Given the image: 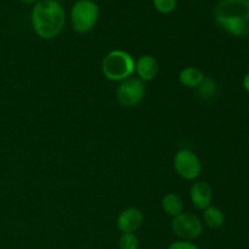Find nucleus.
<instances>
[{
	"instance_id": "obj_1",
	"label": "nucleus",
	"mask_w": 249,
	"mask_h": 249,
	"mask_svg": "<svg viewBox=\"0 0 249 249\" xmlns=\"http://www.w3.org/2000/svg\"><path fill=\"white\" fill-rule=\"evenodd\" d=\"M65 7L55 0H39L31 11V23L34 33L41 39L56 38L66 27Z\"/></svg>"
},
{
	"instance_id": "obj_2",
	"label": "nucleus",
	"mask_w": 249,
	"mask_h": 249,
	"mask_svg": "<svg viewBox=\"0 0 249 249\" xmlns=\"http://www.w3.org/2000/svg\"><path fill=\"white\" fill-rule=\"evenodd\" d=\"M213 16L215 23L230 36H249V0H219Z\"/></svg>"
},
{
	"instance_id": "obj_3",
	"label": "nucleus",
	"mask_w": 249,
	"mask_h": 249,
	"mask_svg": "<svg viewBox=\"0 0 249 249\" xmlns=\"http://www.w3.org/2000/svg\"><path fill=\"white\" fill-rule=\"evenodd\" d=\"M102 74L111 82H123L135 73V60L124 50H112L102 60Z\"/></svg>"
},
{
	"instance_id": "obj_4",
	"label": "nucleus",
	"mask_w": 249,
	"mask_h": 249,
	"mask_svg": "<svg viewBox=\"0 0 249 249\" xmlns=\"http://www.w3.org/2000/svg\"><path fill=\"white\" fill-rule=\"evenodd\" d=\"M100 7L94 0H77L70 11L72 28L77 33H89L99 21Z\"/></svg>"
},
{
	"instance_id": "obj_5",
	"label": "nucleus",
	"mask_w": 249,
	"mask_h": 249,
	"mask_svg": "<svg viewBox=\"0 0 249 249\" xmlns=\"http://www.w3.org/2000/svg\"><path fill=\"white\" fill-rule=\"evenodd\" d=\"M173 165L180 178L185 180H195L202 172V162L198 156L189 148H182L175 153Z\"/></svg>"
},
{
	"instance_id": "obj_6",
	"label": "nucleus",
	"mask_w": 249,
	"mask_h": 249,
	"mask_svg": "<svg viewBox=\"0 0 249 249\" xmlns=\"http://www.w3.org/2000/svg\"><path fill=\"white\" fill-rule=\"evenodd\" d=\"M172 230L180 240L194 241L197 240L203 232V223L195 214L182 212L181 214L173 218Z\"/></svg>"
},
{
	"instance_id": "obj_7",
	"label": "nucleus",
	"mask_w": 249,
	"mask_h": 249,
	"mask_svg": "<svg viewBox=\"0 0 249 249\" xmlns=\"http://www.w3.org/2000/svg\"><path fill=\"white\" fill-rule=\"evenodd\" d=\"M145 83L139 78L130 77L121 82L117 88V101L123 107L138 106L145 97Z\"/></svg>"
},
{
	"instance_id": "obj_8",
	"label": "nucleus",
	"mask_w": 249,
	"mask_h": 249,
	"mask_svg": "<svg viewBox=\"0 0 249 249\" xmlns=\"http://www.w3.org/2000/svg\"><path fill=\"white\" fill-rule=\"evenodd\" d=\"M143 224V213L139 208L130 207L121 212L117 218V228L122 233H135Z\"/></svg>"
},
{
	"instance_id": "obj_9",
	"label": "nucleus",
	"mask_w": 249,
	"mask_h": 249,
	"mask_svg": "<svg viewBox=\"0 0 249 249\" xmlns=\"http://www.w3.org/2000/svg\"><path fill=\"white\" fill-rule=\"evenodd\" d=\"M190 198L192 204L199 211H204L207 207L212 206L213 201V190L206 181L195 182L190 190Z\"/></svg>"
},
{
	"instance_id": "obj_10",
	"label": "nucleus",
	"mask_w": 249,
	"mask_h": 249,
	"mask_svg": "<svg viewBox=\"0 0 249 249\" xmlns=\"http://www.w3.org/2000/svg\"><path fill=\"white\" fill-rule=\"evenodd\" d=\"M158 61L152 55H142L135 61V73L143 83L155 79L158 74Z\"/></svg>"
},
{
	"instance_id": "obj_11",
	"label": "nucleus",
	"mask_w": 249,
	"mask_h": 249,
	"mask_svg": "<svg viewBox=\"0 0 249 249\" xmlns=\"http://www.w3.org/2000/svg\"><path fill=\"white\" fill-rule=\"evenodd\" d=\"M204 78H206V75H204V73L199 68L191 67V66L185 67L179 73V82L184 87L190 88V89H192V88L194 89L196 88L197 89L204 80Z\"/></svg>"
},
{
	"instance_id": "obj_12",
	"label": "nucleus",
	"mask_w": 249,
	"mask_h": 249,
	"mask_svg": "<svg viewBox=\"0 0 249 249\" xmlns=\"http://www.w3.org/2000/svg\"><path fill=\"white\" fill-rule=\"evenodd\" d=\"M203 223L208 226L209 229H220L225 223V215L223 211L215 206L207 207L203 211Z\"/></svg>"
},
{
	"instance_id": "obj_13",
	"label": "nucleus",
	"mask_w": 249,
	"mask_h": 249,
	"mask_svg": "<svg viewBox=\"0 0 249 249\" xmlns=\"http://www.w3.org/2000/svg\"><path fill=\"white\" fill-rule=\"evenodd\" d=\"M162 208L168 215L178 216L179 214L182 213L184 209V202H182L181 197L177 194H167L162 199Z\"/></svg>"
},
{
	"instance_id": "obj_14",
	"label": "nucleus",
	"mask_w": 249,
	"mask_h": 249,
	"mask_svg": "<svg viewBox=\"0 0 249 249\" xmlns=\"http://www.w3.org/2000/svg\"><path fill=\"white\" fill-rule=\"evenodd\" d=\"M216 90H218V85H216L215 80L212 79V78H204L201 85L197 88V91H198V94L203 99H211V97H213L215 95Z\"/></svg>"
},
{
	"instance_id": "obj_15",
	"label": "nucleus",
	"mask_w": 249,
	"mask_h": 249,
	"mask_svg": "<svg viewBox=\"0 0 249 249\" xmlns=\"http://www.w3.org/2000/svg\"><path fill=\"white\" fill-rule=\"evenodd\" d=\"M140 242L135 233H122L118 241L119 249H139Z\"/></svg>"
},
{
	"instance_id": "obj_16",
	"label": "nucleus",
	"mask_w": 249,
	"mask_h": 249,
	"mask_svg": "<svg viewBox=\"0 0 249 249\" xmlns=\"http://www.w3.org/2000/svg\"><path fill=\"white\" fill-rule=\"evenodd\" d=\"M153 7L160 14H172L178 6V0H152Z\"/></svg>"
},
{
	"instance_id": "obj_17",
	"label": "nucleus",
	"mask_w": 249,
	"mask_h": 249,
	"mask_svg": "<svg viewBox=\"0 0 249 249\" xmlns=\"http://www.w3.org/2000/svg\"><path fill=\"white\" fill-rule=\"evenodd\" d=\"M167 249H199L198 246L192 241H185V240H178L175 242L170 243Z\"/></svg>"
},
{
	"instance_id": "obj_18",
	"label": "nucleus",
	"mask_w": 249,
	"mask_h": 249,
	"mask_svg": "<svg viewBox=\"0 0 249 249\" xmlns=\"http://www.w3.org/2000/svg\"><path fill=\"white\" fill-rule=\"evenodd\" d=\"M242 85H243V88H245L246 91H247L248 94H249V72L247 73V74L245 75V77H243Z\"/></svg>"
},
{
	"instance_id": "obj_19",
	"label": "nucleus",
	"mask_w": 249,
	"mask_h": 249,
	"mask_svg": "<svg viewBox=\"0 0 249 249\" xmlns=\"http://www.w3.org/2000/svg\"><path fill=\"white\" fill-rule=\"evenodd\" d=\"M19 1L26 2V4H36V2L39 1V0H19Z\"/></svg>"
},
{
	"instance_id": "obj_20",
	"label": "nucleus",
	"mask_w": 249,
	"mask_h": 249,
	"mask_svg": "<svg viewBox=\"0 0 249 249\" xmlns=\"http://www.w3.org/2000/svg\"><path fill=\"white\" fill-rule=\"evenodd\" d=\"M55 1H58V2H61V1H63V0H55Z\"/></svg>"
}]
</instances>
